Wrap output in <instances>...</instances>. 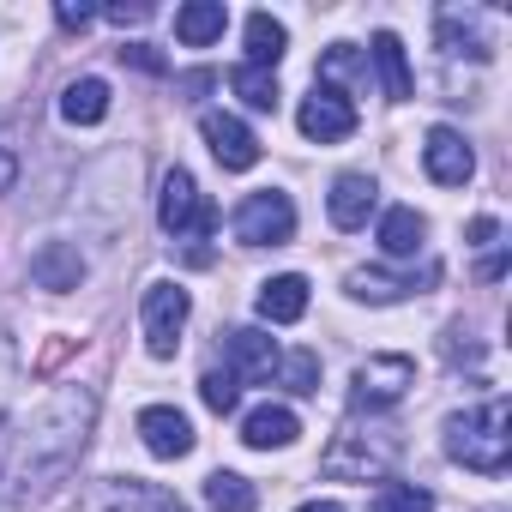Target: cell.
Returning <instances> with one entry per match:
<instances>
[{
  "instance_id": "cell-34",
  "label": "cell",
  "mask_w": 512,
  "mask_h": 512,
  "mask_svg": "<svg viewBox=\"0 0 512 512\" xmlns=\"http://www.w3.org/2000/svg\"><path fill=\"white\" fill-rule=\"evenodd\" d=\"M103 19H115V25H145L151 7H145V0H133V7H103Z\"/></svg>"
},
{
  "instance_id": "cell-7",
  "label": "cell",
  "mask_w": 512,
  "mask_h": 512,
  "mask_svg": "<svg viewBox=\"0 0 512 512\" xmlns=\"http://www.w3.org/2000/svg\"><path fill=\"white\" fill-rule=\"evenodd\" d=\"M416 386V362L410 356H368L350 380V404L356 410H392L404 392Z\"/></svg>"
},
{
  "instance_id": "cell-8",
  "label": "cell",
  "mask_w": 512,
  "mask_h": 512,
  "mask_svg": "<svg viewBox=\"0 0 512 512\" xmlns=\"http://www.w3.org/2000/svg\"><path fill=\"white\" fill-rule=\"evenodd\" d=\"M296 127H302L314 145H338V139L356 133V103H350L338 85H314V91L302 97V109H296Z\"/></svg>"
},
{
  "instance_id": "cell-4",
  "label": "cell",
  "mask_w": 512,
  "mask_h": 512,
  "mask_svg": "<svg viewBox=\"0 0 512 512\" xmlns=\"http://www.w3.org/2000/svg\"><path fill=\"white\" fill-rule=\"evenodd\" d=\"M157 223H163L175 241H211L217 211H211V199L199 193V181H193L187 169H169V175H163V193H157Z\"/></svg>"
},
{
  "instance_id": "cell-19",
  "label": "cell",
  "mask_w": 512,
  "mask_h": 512,
  "mask_svg": "<svg viewBox=\"0 0 512 512\" xmlns=\"http://www.w3.org/2000/svg\"><path fill=\"white\" fill-rule=\"evenodd\" d=\"M223 25H229V7H223V0H187V7L175 13V37H181L187 49L217 43V37H223Z\"/></svg>"
},
{
  "instance_id": "cell-6",
  "label": "cell",
  "mask_w": 512,
  "mask_h": 512,
  "mask_svg": "<svg viewBox=\"0 0 512 512\" xmlns=\"http://www.w3.org/2000/svg\"><path fill=\"white\" fill-rule=\"evenodd\" d=\"M290 235H296V205H290V193L266 187V193H247V199L235 205V241H241V247H284Z\"/></svg>"
},
{
  "instance_id": "cell-23",
  "label": "cell",
  "mask_w": 512,
  "mask_h": 512,
  "mask_svg": "<svg viewBox=\"0 0 512 512\" xmlns=\"http://www.w3.org/2000/svg\"><path fill=\"white\" fill-rule=\"evenodd\" d=\"M103 115H109V85H103V79H73V85L61 91V121L97 127Z\"/></svg>"
},
{
  "instance_id": "cell-12",
  "label": "cell",
  "mask_w": 512,
  "mask_h": 512,
  "mask_svg": "<svg viewBox=\"0 0 512 512\" xmlns=\"http://www.w3.org/2000/svg\"><path fill=\"white\" fill-rule=\"evenodd\" d=\"M139 440H145L151 458H187L193 452V422L175 404H151V410H139Z\"/></svg>"
},
{
  "instance_id": "cell-1",
  "label": "cell",
  "mask_w": 512,
  "mask_h": 512,
  "mask_svg": "<svg viewBox=\"0 0 512 512\" xmlns=\"http://www.w3.org/2000/svg\"><path fill=\"white\" fill-rule=\"evenodd\" d=\"M91 422H97V398L91 386H55L31 416L25 428L13 434V452H7V482L19 500L31 494H49L85 452L91 440Z\"/></svg>"
},
{
  "instance_id": "cell-3",
  "label": "cell",
  "mask_w": 512,
  "mask_h": 512,
  "mask_svg": "<svg viewBox=\"0 0 512 512\" xmlns=\"http://www.w3.org/2000/svg\"><path fill=\"white\" fill-rule=\"evenodd\" d=\"M398 428H380V422H368V428H344L338 440H332V452H326V476H344V482H380L386 470H392V458H398Z\"/></svg>"
},
{
  "instance_id": "cell-21",
  "label": "cell",
  "mask_w": 512,
  "mask_h": 512,
  "mask_svg": "<svg viewBox=\"0 0 512 512\" xmlns=\"http://www.w3.org/2000/svg\"><path fill=\"white\" fill-rule=\"evenodd\" d=\"M440 49H446V55H470V61H488L482 13H458V7H446V13H440Z\"/></svg>"
},
{
  "instance_id": "cell-28",
  "label": "cell",
  "mask_w": 512,
  "mask_h": 512,
  "mask_svg": "<svg viewBox=\"0 0 512 512\" xmlns=\"http://www.w3.org/2000/svg\"><path fill=\"white\" fill-rule=\"evenodd\" d=\"M368 512H434V494L416 488V482H386V488L368 500Z\"/></svg>"
},
{
  "instance_id": "cell-25",
  "label": "cell",
  "mask_w": 512,
  "mask_h": 512,
  "mask_svg": "<svg viewBox=\"0 0 512 512\" xmlns=\"http://www.w3.org/2000/svg\"><path fill=\"white\" fill-rule=\"evenodd\" d=\"M229 91H235L247 109H278V97H284V91H278V73H266V67H247V61L229 73Z\"/></svg>"
},
{
  "instance_id": "cell-2",
  "label": "cell",
  "mask_w": 512,
  "mask_h": 512,
  "mask_svg": "<svg viewBox=\"0 0 512 512\" xmlns=\"http://www.w3.org/2000/svg\"><path fill=\"white\" fill-rule=\"evenodd\" d=\"M446 458L476 476H500L512 464V404L494 392V398L446 416Z\"/></svg>"
},
{
  "instance_id": "cell-9",
  "label": "cell",
  "mask_w": 512,
  "mask_h": 512,
  "mask_svg": "<svg viewBox=\"0 0 512 512\" xmlns=\"http://www.w3.org/2000/svg\"><path fill=\"white\" fill-rule=\"evenodd\" d=\"M199 133H205L211 157H217L223 169H235V175L260 163V139H253V127H247V121H235V115H223V109L199 115Z\"/></svg>"
},
{
  "instance_id": "cell-27",
  "label": "cell",
  "mask_w": 512,
  "mask_h": 512,
  "mask_svg": "<svg viewBox=\"0 0 512 512\" xmlns=\"http://www.w3.org/2000/svg\"><path fill=\"white\" fill-rule=\"evenodd\" d=\"M278 386H290L296 398L320 392V356H314V350H290V356H278Z\"/></svg>"
},
{
  "instance_id": "cell-31",
  "label": "cell",
  "mask_w": 512,
  "mask_h": 512,
  "mask_svg": "<svg viewBox=\"0 0 512 512\" xmlns=\"http://www.w3.org/2000/svg\"><path fill=\"white\" fill-rule=\"evenodd\" d=\"M121 67H139V73H169V61H163L151 43H127V49H121Z\"/></svg>"
},
{
  "instance_id": "cell-20",
  "label": "cell",
  "mask_w": 512,
  "mask_h": 512,
  "mask_svg": "<svg viewBox=\"0 0 512 512\" xmlns=\"http://www.w3.org/2000/svg\"><path fill=\"white\" fill-rule=\"evenodd\" d=\"M284 49H290V31H284L272 13H247V67H266V73H278Z\"/></svg>"
},
{
  "instance_id": "cell-24",
  "label": "cell",
  "mask_w": 512,
  "mask_h": 512,
  "mask_svg": "<svg viewBox=\"0 0 512 512\" xmlns=\"http://www.w3.org/2000/svg\"><path fill=\"white\" fill-rule=\"evenodd\" d=\"M205 506L211 512H253V506H260V494H253V482L235 476V470H211L205 476Z\"/></svg>"
},
{
  "instance_id": "cell-32",
  "label": "cell",
  "mask_w": 512,
  "mask_h": 512,
  "mask_svg": "<svg viewBox=\"0 0 512 512\" xmlns=\"http://www.w3.org/2000/svg\"><path fill=\"white\" fill-rule=\"evenodd\" d=\"M13 374H19V356H13L7 332H0V410H7V398H13Z\"/></svg>"
},
{
  "instance_id": "cell-30",
  "label": "cell",
  "mask_w": 512,
  "mask_h": 512,
  "mask_svg": "<svg viewBox=\"0 0 512 512\" xmlns=\"http://www.w3.org/2000/svg\"><path fill=\"white\" fill-rule=\"evenodd\" d=\"M127 512H187L175 494L163 488H145V482H127Z\"/></svg>"
},
{
  "instance_id": "cell-16",
  "label": "cell",
  "mask_w": 512,
  "mask_h": 512,
  "mask_svg": "<svg viewBox=\"0 0 512 512\" xmlns=\"http://www.w3.org/2000/svg\"><path fill=\"white\" fill-rule=\"evenodd\" d=\"M374 205H380L374 175H338V181H332V193H326V211H332V223H338V229H362V223L374 217Z\"/></svg>"
},
{
  "instance_id": "cell-36",
  "label": "cell",
  "mask_w": 512,
  "mask_h": 512,
  "mask_svg": "<svg viewBox=\"0 0 512 512\" xmlns=\"http://www.w3.org/2000/svg\"><path fill=\"white\" fill-rule=\"evenodd\" d=\"M296 512H344L338 500H308V506H296Z\"/></svg>"
},
{
  "instance_id": "cell-10",
  "label": "cell",
  "mask_w": 512,
  "mask_h": 512,
  "mask_svg": "<svg viewBox=\"0 0 512 512\" xmlns=\"http://www.w3.org/2000/svg\"><path fill=\"white\" fill-rule=\"evenodd\" d=\"M422 163H428V175H434L440 187H464V181L476 175V151H470V139H464L458 127H428Z\"/></svg>"
},
{
  "instance_id": "cell-29",
  "label": "cell",
  "mask_w": 512,
  "mask_h": 512,
  "mask_svg": "<svg viewBox=\"0 0 512 512\" xmlns=\"http://www.w3.org/2000/svg\"><path fill=\"white\" fill-rule=\"evenodd\" d=\"M199 398H205V410H217V416H229V410L241 404V380H235L229 368H211V374L199 380Z\"/></svg>"
},
{
  "instance_id": "cell-18",
  "label": "cell",
  "mask_w": 512,
  "mask_h": 512,
  "mask_svg": "<svg viewBox=\"0 0 512 512\" xmlns=\"http://www.w3.org/2000/svg\"><path fill=\"white\" fill-rule=\"evenodd\" d=\"M302 314H308V278H302V272H284V278H266V284H260V320L296 326Z\"/></svg>"
},
{
  "instance_id": "cell-17",
  "label": "cell",
  "mask_w": 512,
  "mask_h": 512,
  "mask_svg": "<svg viewBox=\"0 0 512 512\" xmlns=\"http://www.w3.org/2000/svg\"><path fill=\"white\" fill-rule=\"evenodd\" d=\"M422 241H428V217L416 205H392L380 217V253H386V260H416Z\"/></svg>"
},
{
  "instance_id": "cell-33",
  "label": "cell",
  "mask_w": 512,
  "mask_h": 512,
  "mask_svg": "<svg viewBox=\"0 0 512 512\" xmlns=\"http://www.w3.org/2000/svg\"><path fill=\"white\" fill-rule=\"evenodd\" d=\"M55 19H61V31H85V25L97 19V7H73V0H61V7H55Z\"/></svg>"
},
{
  "instance_id": "cell-26",
  "label": "cell",
  "mask_w": 512,
  "mask_h": 512,
  "mask_svg": "<svg viewBox=\"0 0 512 512\" xmlns=\"http://www.w3.org/2000/svg\"><path fill=\"white\" fill-rule=\"evenodd\" d=\"M332 79L368 85V61H362V49H356V43H332V49L320 55V79H314V85H332Z\"/></svg>"
},
{
  "instance_id": "cell-5",
  "label": "cell",
  "mask_w": 512,
  "mask_h": 512,
  "mask_svg": "<svg viewBox=\"0 0 512 512\" xmlns=\"http://www.w3.org/2000/svg\"><path fill=\"white\" fill-rule=\"evenodd\" d=\"M187 314H193V296H187L181 284H145V296H139V326H145V350H151L157 362H169V356L181 350Z\"/></svg>"
},
{
  "instance_id": "cell-15",
  "label": "cell",
  "mask_w": 512,
  "mask_h": 512,
  "mask_svg": "<svg viewBox=\"0 0 512 512\" xmlns=\"http://www.w3.org/2000/svg\"><path fill=\"white\" fill-rule=\"evenodd\" d=\"M296 434H302V416H296L290 404H260V410H247V416H241V440H247L253 452L296 446Z\"/></svg>"
},
{
  "instance_id": "cell-14",
  "label": "cell",
  "mask_w": 512,
  "mask_h": 512,
  "mask_svg": "<svg viewBox=\"0 0 512 512\" xmlns=\"http://www.w3.org/2000/svg\"><path fill=\"white\" fill-rule=\"evenodd\" d=\"M31 278H37V290L67 296V290L85 284V253H79L73 241H43V247L31 253Z\"/></svg>"
},
{
  "instance_id": "cell-13",
  "label": "cell",
  "mask_w": 512,
  "mask_h": 512,
  "mask_svg": "<svg viewBox=\"0 0 512 512\" xmlns=\"http://www.w3.org/2000/svg\"><path fill=\"white\" fill-rule=\"evenodd\" d=\"M223 356H229V374L235 380H272L278 374V344L260 326H235L223 338Z\"/></svg>"
},
{
  "instance_id": "cell-11",
  "label": "cell",
  "mask_w": 512,
  "mask_h": 512,
  "mask_svg": "<svg viewBox=\"0 0 512 512\" xmlns=\"http://www.w3.org/2000/svg\"><path fill=\"white\" fill-rule=\"evenodd\" d=\"M428 284H440V266H422V272H380V266H362L344 278V290L356 302H404V296H422Z\"/></svg>"
},
{
  "instance_id": "cell-22",
  "label": "cell",
  "mask_w": 512,
  "mask_h": 512,
  "mask_svg": "<svg viewBox=\"0 0 512 512\" xmlns=\"http://www.w3.org/2000/svg\"><path fill=\"white\" fill-rule=\"evenodd\" d=\"M374 67H380V85H386V97H392V103H410V91H416V79H410V61H404V43H398L392 31H380V37H374Z\"/></svg>"
},
{
  "instance_id": "cell-35",
  "label": "cell",
  "mask_w": 512,
  "mask_h": 512,
  "mask_svg": "<svg viewBox=\"0 0 512 512\" xmlns=\"http://www.w3.org/2000/svg\"><path fill=\"white\" fill-rule=\"evenodd\" d=\"M494 235H500V223H494V217H476V223H470V241H476V247H488Z\"/></svg>"
}]
</instances>
